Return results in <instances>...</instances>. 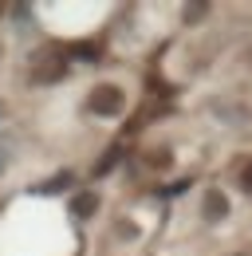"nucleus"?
<instances>
[{"instance_id":"f03ea898","label":"nucleus","mask_w":252,"mask_h":256,"mask_svg":"<svg viewBox=\"0 0 252 256\" xmlns=\"http://www.w3.org/2000/svg\"><path fill=\"white\" fill-rule=\"evenodd\" d=\"M91 106H94V110H118V106H122V95H118V87H102V91L91 98Z\"/></svg>"},{"instance_id":"20e7f679","label":"nucleus","mask_w":252,"mask_h":256,"mask_svg":"<svg viewBox=\"0 0 252 256\" xmlns=\"http://www.w3.org/2000/svg\"><path fill=\"white\" fill-rule=\"evenodd\" d=\"M244 64H252V48H248V52H244Z\"/></svg>"},{"instance_id":"f257e3e1","label":"nucleus","mask_w":252,"mask_h":256,"mask_svg":"<svg viewBox=\"0 0 252 256\" xmlns=\"http://www.w3.org/2000/svg\"><path fill=\"white\" fill-rule=\"evenodd\" d=\"M201 209H205L209 221H224V217H228V197H224L220 190H209L205 197H201Z\"/></svg>"},{"instance_id":"7ed1b4c3","label":"nucleus","mask_w":252,"mask_h":256,"mask_svg":"<svg viewBox=\"0 0 252 256\" xmlns=\"http://www.w3.org/2000/svg\"><path fill=\"white\" fill-rule=\"evenodd\" d=\"M240 182H244V190L252 193V162H248V166H244V174H240Z\"/></svg>"},{"instance_id":"39448f33","label":"nucleus","mask_w":252,"mask_h":256,"mask_svg":"<svg viewBox=\"0 0 252 256\" xmlns=\"http://www.w3.org/2000/svg\"><path fill=\"white\" fill-rule=\"evenodd\" d=\"M236 256H248V252H236Z\"/></svg>"}]
</instances>
